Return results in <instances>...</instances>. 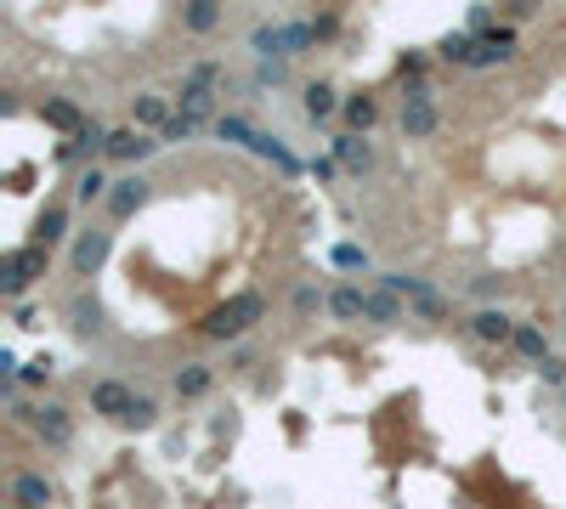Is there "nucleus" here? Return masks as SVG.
Masks as SVG:
<instances>
[{"instance_id": "16", "label": "nucleus", "mask_w": 566, "mask_h": 509, "mask_svg": "<svg viewBox=\"0 0 566 509\" xmlns=\"http://www.w3.org/2000/svg\"><path fill=\"white\" fill-rule=\"evenodd\" d=\"M515 351H522L527 362H549V346H544V334L532 329V322H522V329H515Z\"/></svg>"}, {"instance_id": "17", "label": "nucleus", "mask_w": 566, "mask_h": 509, "mask_svg": "<svg viewBox=\"0 0 566 509\" xmlns=\"http://www.w3.org/2000/svg\"><path fill=\"white\" fill-rule=\"evenodd\" d=\"M363 306H369L363 289H334V295H329V312L334 317H363Z\"/></svg>"}, {"instance_id": "29", "label": "nucleus", "mask_w": 566, "mask_h": 509, "mask_svg": "<svg viewBox=\"0 0 566 509\" xmlns=\"http://www.w3.org/2000/svg\"><path fill=\"white\" fill-rule=\"evenodd\" d=\"M334 266H369V255H363L357 243H340V250H334Z\"/></svg>"}, {"instance_id": "28", "label": "nucleus", "mask_w": 566, "mask_h": 509, "mask_svg": "<svg viewBox=\"0 0 566 509\" xmlns=\"http://www.w3.org/2000/svg\"><path fill=\"white\" fill-rule=\"evenodd\" d=\"M153 413H159V408H153L147 396H136V408H131V419H125V425H136V430H147V425H153Z\"/></svg>"}, {"instance_id": "21", "label": "nucleus", "mask_w": 566, "mask_h": 509, "mask_svg": "<svg viewBox=\"0 0 566 509\" xmlns=\"http://www.w3.org/2000/svg\"><path fill=\"white\" fill-rule=\"evenodd\" d=\"M363 317H374V322H403V306H396L391 295H369V306H363Z\"/></svg>"}, {"instance_id": "20", "label": "nucleus", "mask_w": 566, "mask_h": 509, "mask_svg": "<svg viewBox=\"0 0 566 509\" xmlns=\"http://www.w3.org/2000/svg\"><path fill=\"white\" fill-rule=\"evenodd\" d=\"M136 119H142V125H171V107H164V97H136Z\"/></svg>"}, {"instance_id": "8", "label": "nucleus", "mask_w": 566, "mask_h": 509, "mask_svg": "<svg viewBox=\"0 0 566 509\" xmlns=\"http://www.w3.org/2000/svg\"><path fill=\"white\" fill-rule=\"evenodd\" d=\"M159 147L153 136H142V131H108V159H119V164H136V159H147V153Z\"/></svg>"}, {"instance_id": "6", "label": "nucleus", "mask_w": 566, "mask_h": 509, "mask_svg": "<svg viewBox=\"0 0 566 509\" xmlns=\"http://www.w3.org/2000/svg\"><path fill=\"white\" fill-rule=\"evenodd\" d=\"M403 131L408 136H414V142H419V136H431L436 131V107H431V91H408V97H403Z\"/></svg>"}, {"instance_id": "26", "label": "nucleus", "mask_w": 566, "mask_h": 509, "mask_svg": "<svg viewBox=\"0 0 566 509\" xmlns=\"http://www.w3.org/2000/svg\"><path fill=\"white\" fill-rule=\"evenodd\" d=\"M216 18H221V12L210 6V0H198V6H187V28H216Z\"/></svg>"}, {"instance_id": "1", "label": "nucleus", "mask_w": 566, "mask_h": 509, "mask_svg": "<svg viewBox=\"0 0 566 509\" xmlns=\"http://www.w3.org/2000/svg\"><path fill=\"white\" fill-rule=\"evenodd\" d=\"M45 255H52L45 243H28V250H12L6 260H0V295H6V300H18L23 289H28V283H35V277L45 272Z\"/></svg>"}, {"instance_id": "31", "label": "nucleus", "mask_w": 566, "mask_h": 509, "mask_svg": "<svg viewBox=\"0 0 566 509\" xmlns=\"http://www.w3.org/2000/svg\"><path fill=\"white\" fill-rule=\"evenodd\" d=\"M164 136H171V142H181V136H193V119H181V114H176L171 125H164Z\"/></svg>"}, {"instance_id": "27", "label": "nucleus", "mask_w": 566, "mask_h": 509, "mask_svg": "<svg viewBox=\"0 0 566 509\" xmlns=\"http://www.w3.org/2000/svg\"><path fill=\"white\" fill-rule=\"evenodd\" d=\"M74 329H80V334H97V329H102V322H97V306L74 300Z\"/></svg>"}, {"instance_id": "2", "label": "nucleus", "mask_w": 566, "mask_h": 509, "mask_svg": "<svg viewBox=\"0 0 566 509\" xmlns=\"http://www.w3.org/2000/svg\"><path fill=\"white\" fill-rule=\"evenodd\" d=\"M216 131L227 136V142H243L250 153H261V159H272V164L283 170V176H295V170H300V159H295V153H289V147L278 142V136H261V131H250V125H243V119H221Z\"/></svg>"}, {"instance_id": "9", "label": "nucleus", "mask_w": 566, "mask_h": 509, "mask_svg": "<svg viewBox=\"0 0 566 509\" xmlns=\"http://www.w3.org/2000/svg\"><path fill=\"white\" fill-rule=\"evenodd\" d=\"M102 260H108V233H97V227H91V233H85L80 243H74V272L91 277V272L102 266Z\"/></svg>"}, {"instance_id": "22", "label": "nucleus", "mask_w": 566, "mask_h": 509, "mask_svg": "<svg viewBox=\"0 0 566 509\" xmlns=\"http://www.w3.org/2000/svg\"><path fill=\"white\" fill-rule=\"evenodd\" d=\"M442 57H448V63H470V57H476V35H448Z\"/></svg>"}, {"instance_id": "19", "label": "nucleus", "mask_w": 566, "mask_h": 509, "mask_svg": "<svg viewBox=\"0 0 566 509\" xmlns=\"http://www.w3.org/2000/svg\"><path fill=\"white\" fill-rule=\"evenodd\" d=\"M210 391V368H181V374H176V396H204Z\"/></svg>"}, {"instance_id": "11", "label": "nucleus", "mask_w": 566, "mask_h": 509, "mask_svg": "<svg viewBox=\"0 0 566 509\" xmlns=\"http://www.w3.org/2000/svg\"><path fill=\"white\" fill-rule=\"evenodd\" d=\"M142 198H147V181H142V176H125V181H114L108 210H114V215H136V210H142Z\"/></svg>"}, {"instance_id": "7", "label": "nucleus", "mask_w": 566, "mask_h": 509, "mask_svg": "<svg viewBox=\"0 0 566 509\" xmlns=\"http://www.w3.org/2000/svg\"><path fill=\"white\" fill-rule=\"evenodd\" d=\"M91 408H97V413H108V419H131L136 391H125L119 379H102V385H91Z\"/></svg>"}, {"instance_id": "10", "label": "nucleus", "mask_w": 566, "mask_h": 509, "mask_svg": "<svg viewBox=\"0 0 566 509\" xmlns=\"http://www.w3.org/2000/svg\"><path fill=\"white\" fill-rule=\"evenodd\" d=\"M35 430H40V436L52 441V447H68V436H74V430H68V413L57 408V402H45V408H35Z\"/></svg>"}, {"instance_id": "30", "label": "nucleus", "mask_w": 566, "mask_h": 509, "mask_svg": "<svg viewBox=\"0 0 566 509\" xmlns=\"http://www.w3.org/2000/svg\"><path fill=\"white\" fill-rule=\"evenodd\" d=\"M538 374H544L549 385H566V362H561V357H549V362H538Z\"/></svg>"}, {"instance_id": "14", "label": "nucleus", "mask_w": 566, "mask_h": 509, "mask_svg": "<svg viewBox=\"0 0 566 509\" xmlns=\"http://www.w3.org/2000/svg\"><path fill=\"white\" fill-rule=\"evenodd\" d=\"M45 119H52L57 131H74V136H85V131H91L85 119H80V107H74V102H45Z\"/></svg>"}, {"instance_id": "23", "label": "nucleus", "mask_w": 566, "mask_h": 509, "mask_svg": "<svg viewBox=\"0 0 566 509\" xmlns=\"http://www.w3.org/2000/svg\"><path fill=\"white\" fill-rule=\"evenodd\" d=\"M374 114H379V107H374L369 97H346V119H351L357 131H369V125H374Z\"/></svg>"}, {"instance_id": "25", "label": "nucleus", "mask_w": 566, "mask_h": 509, "mask_svg": "<svg viewBox=\"0 0 566 509\" xmlns=\"http://www.w3.org/2000/svg\"><path fill=\"white\" fill-rule=\"evenodd\" d=\"M74 193H80L85 204H91V198H102V193H108V176H102V170H85V176H80V187H74Z\"/></svg>"}, {"instance_id": "13", "label": "nucleus", "mask_w": 566, "mask_h": 509, "mask_svg": "<svg viewBox=\"0 0 566 509\" xmlns=\"http://www.w3.org/2000/svg\"><path fill=\"white\" fill-rule=\"evenodd\" d=\"M12 498H18L23 509H45V504H52V481H40V475H18V481H12Z\"/></svg>"}, {"instance_id": "12", "label": "nucleus", "mask_w": 566, "mask_h": 509, "mask_svg": "<svg viewBox=\"0 0 566 509\" xmlns=\"http://www.w3.org/2000/svg\"><path fill=\"white\" fill-rule=\"evenodd\" d=\"M470 329H476V339H487V346H504V339H515V322L504 312H476L470 317Z\"/></svg>"}, {"instance_id": "24", "label": "nucleus", "mask_w": 566, "mask_h": 509, "mask_svg": "<svg viewBox=\"0 0 566 509\" xmlns=\"http://www.w3.org/2000/svg\"><path fill=\"white\" fill-rule=\"evenodd\" d=\"M63 227H68V210H45V221H40V243H45V250L63 238Z\"/></svg>"}, {"instance_id": "18", "label": "nucleus", "mask_w": 566, "mask_h": 509, "mask_svg": "<svg viewBox=\"0 0 566 509\" xmlns=\"http://www.w3.org/2000/svg\"><path fill=\"white\" fill-rule=\"evenodd\" d=\"M334 107H340V102H334V85H306V114H312V119H329Z\"/></svg>"}, {"instance_id": "4", "label": "nucleus", "mask_w": 566, "mask_h": 509, "mask_svg": "<svg viewBox=\"0 0 566 509\" xmlns=\"http://www.w3.org/2000/svg\"><path fill=\"white\" fill-rule=\"evenodd\" d=\"M317 40V23H272V28H255V52L261 57H295V52H306V45Z\"/></svg>"}, {"instance_id": "3", "label": "nucleus", "mask_w": 566, "mask_h": 509, "mask_svg": "<svg viewBox=\"0 0 566 509\" xmlns=\"http://www.w3.org/2000/svg\"><path fill=\"white\" fill-rule=\"evenodd\" d=\"M261 312H267V300H261V295H233L216 317L204 322V329L216 334V339H238L243 329H255V317H261Z\"/></svg>"}, {"instance_id": "15", "label": "nucleus", "mask_w": 566, "mask_h": 509, "mask_svg": "<svg viewBox=\"0 0 566 509\" xmlns=\"http://www.w3.org/2000/svg\"><path fill=\"white\" fill-rule=\"evenodd\" d=\"M334 153H340V164L346 170H369V142H363V136H340V142H334Z\"/></svg>"}, {"instance_id": "32", "label": "nucleus", "mask_w": 566, "mask_h": 509, "mask_svg": "<svg viewBox=\"0 0 566 509\" xmlns=\"http://www.w3.org/2000/svg\"><path fill=\"white\" fill-rule=\"evenodd\" d=\"M45 374H52V362H28V368H23V379H28V385H40Z\"/></svg>"}, {"instance_id": "5", "label": "nucleus", "mask_w": 566, "mask_h": 509, "mask_svg": "<svg viewBox=\"0 0 566 509\" xmlns=\"http://www.w3.org/2000/svg\"><path fill=\"white\" fill-rule=\"evenodd\" d=\"M386 289H391V295H408L425 317H442V312H448V300H442L436 289H425L419 277H408V272H386Z\"/></svg>"}]
</instances>
